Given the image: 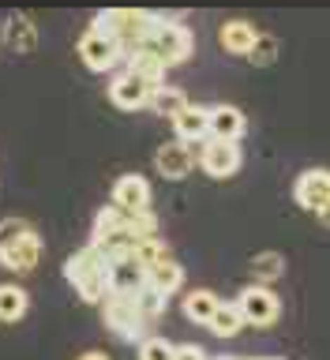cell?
Instances as JSON below:
<instances>
[{"mask_svg": "<svg viewBox=\"0 0 330 360\" xmlns=\"http://www.w3.org/2000/svg\"><path fill=\"white\" fill-rule=\"evenodd\" d=\"M210 330L218 338H233V334L244 330V315H241V308H236V300L218 304V311H214V319H210Z\"/></svg>", "mask_w": 330, "mask_h": 360, "instance_id": "obj_23", "label": "cell"}, {"mask_svg": "<svg viewBox=\"0 0 330 360\" xmlns=\"http://www.w3.org/2000/svg\"><path fill=\"white\" fill-rule=\"evenodd\" d=\"M124 64H128V72H132V75H139L143 83H151L154 90H158V86H165V72H169V68L158 60V56H151L146 49L128 53V56H124Z\"/></svg>", "mask_w": 330, "mask_h": 360, "instance_id": "obj_19", "label": "cell"}, {"mask_svg": "<svg viewBox=\"0 0 330 360\" xmlns=\"http://www.w3.org/2000/svg\"><path fill=\"white\" fill-rule=\"evenodd\" d=\"M177 356V345L165 342V338H146L139 345V360H173Z\"/></svg>", "mask_w": 330, "mask_h": 360, "instance_id": "obj_28", "label": "cell"}, {"mask_svg": "<svg viewBox=\"0 0 330 360\" xmlns=\"http://www.w3.org/2000/svg\"><path fill=\"white\" fill-rule=\"evenodd\" d=\"M38 263H42V236L34 225L27 233H19L15 240L0 244V266L11 270V274H30Z\"/></svg>", "mask_w": 330, "mask_h": 360, "instance_id": "obj_6", "label": "cell"}, {"mask_svg": "<svg viewBox=\"0 0 330 360\" xmlns=\"http://www.w3.org/2000/svg\"><path fill=\"white\" fill-rule=\"evenodd\" d=\"M236 308H241L244 323L252 326H274L281 315V300L274 297V289L267 285H248L241 297H236Z\"/></svg>", "mask_w": 330, "mask_h": 360, "instance_id": "obj_8", "label": "cell"}, {"mask_svg": "<svg viewBox=\"0 0 330 360\" xmlns=\"http://www.w3.org/2000/svg\"><path fill=\"white\" fill-rule=\"evenodd\" d=\"M113 207L124 214H146L151 210V184L139 173H124L113 184Z\"/></svg>", "mask_w": 330, "mask_h": 360, "instance_id": "obj_11", "label": "cell"}, {"mask_svg": "<svg viewBox=\"0 0 330 360\" xmlns=\"http://www.w3.org/2000/svg\"><path fill=\"white\" fill-rule=\"evenodd\" d=\"M248 60H252L255 68H270V64H274L278 60V38H274V34L259 30V38L252 45V53H248Z\"/></svg>", "mask_w": 330, "mask_h": 360, "instance_id": "obj_25", "label": "cell"}, {"mask_svg": "<svg viewBox=\"0 0 330 360\" xmlns=\"http://www.w3.org/2000/svg\"><path fill=\"white\" fill-rule=\"evenodd\" d=\"M173 360H210L203 345H177V356Z\"/></svg>", "mask_w": 330, "mask_h": 360, "instance_id": "obj_29", "label": "cell"}, {"mask_svg": "<svg viewBox=\"0 0 330 360\" xmlns=\"http://www.w3.org/2000/svg\"><path fill=\"white\" fill-rule=\"evenodd\" d=\"M154 169L162 173L165 180H184L191 169H196V150L184 143H165V146H158V154H154Z\"/></svg>", "mask_w": 330, "mask_h": 360, "instance_id": "obj_13", "label": "cell"}, {"mask_svg": "<svg viewBox=\"0 0 330 360\" xmlns=\"http://www.w3.org/2000/svg\"><path fill=\"white\" fill-rule=\"evenodd\" d=\"M30 311V297L23 285H0V323H19Z\"/></svg>", "mask_w": 330, "mask_h": 360, "instance_id": "obj_22", "label": "cell"}, {"mask_svg": "<svg viewBox=\"0 0 330 360\" xmlns=\"http://www.w3.org/2000/svg\"><path fill=\"white\" fill-rule=\"evenodd\" d=\"M151 94H154V86L143 83L139 75H132L128 68H124V72L109 83V101H113L117 109H124V112L146 109V105H151Z\"/></svg>", "mask_w": 330, "mask_h": 360, "instance_id": "obj_9", "label": "cell"}, {"mask_svg": "<svg viewBox=\"0 0 330 360\" xmlns=\"http://www.w3.org/2000/svg\"><path fill=\"white\" fill-rule=\"evenodd\" d=\"M135 259L151 270L154 263H162V259H173L169 255V248H165V240L162 236H151V240H139V248H135Z\"/></svg>", "mask_w": 330, "mask_h": 360, "instance_id": "obj_26", "label": "cell"}, {"mask_svg": "<svg viewBox=\"0 0 330 360\" xmlns=\"http://www.w3.org/2000/svg\"><path fill=\"white\" fill-rule=\"evenodd\" d=\"M135 304H139V311H143V319H146V323L158 319V315L165 311V297H162V292H154L151 285H143L139 292H135Z\"/></svg>", "mask_w": 330, "mask_h": 360, "instance_id": "obj_27", "label": "cell"}, {"mask_svg": "<svg viewBox=\"0 0 330 360\" xmlns=\"http://www.w3.org/2000/svg\"><path fill=\"white\" fill-rule=\"evenodd\" d=\"M218 297H214L210 289H191L188 297H184V315L191 323H199V326H210L214 319V311H218Z\"/></svg>", "mask_w": 330, "mask_h": 360, "instance_id": "obj_21", "label": "cell"}, {"mask_svg": "<svg viewBox=\"0 0 330 360\" xmlns=\"http://www.w3.org/2000/svg\"><path fill=\"white\" fill-rule=\"evenodd\" d=\"M146 285V266L132 255H124V259H113L109 263V292H120V297H135Z\"/></svg>", "mask_w": 330, "mask_h": 360, "instance_id": "obj_12", "label": "cell"}, {"mask_svg": "<svg viewBox=\"0 0 330 360\" xmlns=\"http://www.w3.org/2000/svg\"><path fill=\"white\" fill-rule=\"evenodd\" d=\"M139 49H146L151 56H158V60H162L165 68H177V64L191 60V53H196V38H191V30H188L180 19L158 15L151 38H146Z\"/></svg>", "mask_w": 330, "mask_h": 360, "instance_id": "obj_3", "label": "cell"}, {"mask_svg": "<svg viewBox=\"0 0 330 360\" xmlns=\"http://www.w3.org/2000/svg\"><path fill=\"white\" fill-rule=\"evenodd\" d=\"M173 131H177V143H207L210 139V109L203 105H188L180 117L173 120Z\"/></svg>", "mask_w": 330, "mask_h": 360, "instance_id": "obj_14", "label": "cell"}, {"mask_svg": "<svg viewBox=\"0 0 330 360\" xmlns=\"http://www.w3.org/2000/svg\"><path fill=\"white\" fill-rule=\"evenodd\" d=\"M188 105H191V101H188L184 90H180V86H169V83L158 86L154 94H151V109L158 112V117H165V120H177Z\"/></svg>", "mask_w": 330, "mask_h": 360, "instance_id": "obj_20", "label": "cell"}, {"mask_svg": "<svg viewBox=\"0 0 330 360\" xmlns=\"http://www.w3.org/2000/svg\"><path fill=\"white\" fill-rule=\"evenodd\" d=\"M154 19H158L154 11H139V8H106V11L94 15L90 27L109 34V38H117L124 45V56H128V53H135L146 38H151Z\"/></svg>", "mask_w": 330, "mask_h": 360, "instance_id": "obj_2", "label": "cell"}, {"mask_svg": "<svg viewBox=\"0 0 330 360\" xmlns=\"http://www.w3.org/2000/svg\"><path fill=\"white\" fill-rule=\"evenodd\" d=\"M315 218H319V221L326 225V229H330V199L323 202V210H319V214H315Z\"/></svg>", "mask_w": 330, "mask_h": 360, "instance_id": "obj_31", "label": "cell"}, {"mask_svg": "<svg viewBox=\"0 0 330 360\" xmlns=\"http://www.w3.org/2000/svg\"><path fill=\"white\" fill-rule=\"evenodd\" d=\"M196 162L203 165V173L214 176V180H225L233 173H241V162H244V150L241 143H222V139H207Z\"/></svg>", "mask_w": 330, "mask_h": 360, "instance_id": "obj_7", "label": "cell"}, {"mask_svg": "<svg viewBox=\"0 0 330 360\" xmlns=\"http://www.w3.org/2000/svg\"><path fill=\"white\" fill-rule=\"evenodd\" d=\"M75 360H109V353H101V349H90V353H83V356H75Z\"/></svg>", "mask_w": 330, "mask_h": 360, "instance_id": "obj_30", "label": "cell"}, {"mask_svg": "<svg viewBox=\"0 0 330 360\" xmlns=\"http://www.w3.org/2000/svg\"><path fill=\"white\" fill-rule=\"evenodd\" d=\"M281 270H286V259L278 252H259L252 259V274H255V285H267V281H278Z\"/></svg>", "mask_w": 330, "mask_h": 360, "instance_id": "obj_24", "label": "cell"}, {"mask_svg": "<svg viewBox=\"0 0 330 360\" xmlns=\"http://www.w3.org/2000/svg\"><path fill=\"white\" fill-rule=\"evenodd\" d=\"M255 38H259V30L248 19H229V22H222V30H218V41L229 56H248Z\"/></svg>", "mask_w": 330, "mask_h": 360, "instance_id": "obj_16", "label": "cell"}, {"mask_svg": "<svg viewBox=\"0 0 330 360\" xmlns=\"http://www.w3.org/2000/svg\"><path fill=\"white\" fill-rule=\"evenodd\" d=\"M146 285L169 300L180 285H184V266H180L177 259H162V263H154L151 270H146Z\"/></svg>", "mask_w": 330, "mask_h": 360, "instance_id": "obj_17", "label": "cell"}, {"mask_svg": "<svg viewBox=\"0 0 330 360\" xmlns=\"http://www.w3.org/2000/svg\"><path fill=\"white\" fill-rule=\"evenodd\" d=\"M248 128L244 112L236 105H214L210 109V139H222V143H241V135Z\"/></svg>", "mask_w": 330, "mask_h": 360, "instance_id": "obj_15", "label": "cell"}, {"mask_svg": "<svg viewBox=\"0 0 330 360\" xmlns=\"http://www.w3.org/2000/svg\"><path fill=\"white\" fill-rule=\"evenodd\" d=\"M293 199H297V207L319 214L323 202L330 199V169H304L293 184Z\"/></svg>", "mask_w": 330, "mask_h": 360, "instance_id": "obj_10", "label": "cell"}, {"mask_svg": "<svg viewBox=\"0 0 330 360\" xmlns=\"http://www.w3.org/2000/svg\"><path fill=\"white\" fill-rule=\"evenodd\" d=\"M4 45L11 53H34V45H38V30H34V22L27 15H8L4 22Z\"/></svg>", "mask_w": 330, "mask_h": 360, "instance_id": "obj_18", "label": "cell"}, {"mask_svg": "<svg viewBox=\"0 0 330 360\" xmlns=\"http://www.w3.org/2000/svg\"><path fill=\"white\" fill-rule=\"evenodd\" d=\"M64 278L72 281V289L87 304H98V308H101V300L109 297V263L101 259V252L94 244H87V248H79V252L68 255Z\"/></svg>", "mask_w": 330, "mask_h": 360, "instance_id": "obj_1", "label": "cell"}, {"mask_svg": "<svg viewBox=\"0 0 330 360\" xmlns=\"http://www.w3.org/2000/svg\"><path fill=\"white\" fill-rule=\"evenodd\" d=\"M79 60H83L90 72H113L120 60H124V45L117 38H109V34L101 30H83V38H79Z\"/></svg>", "mask_w": 330, "mask_h": 360, "instance_id": "obj_5", "label": "cell"}, {"mask_svg": "<svg viewBox=\"0 0 330 360\" xmlns=\"http://www.w3.org/2000/svg\"><path fill=\"white\" fill-rule=\"evenodd\" d=\"M101 319H106V326L113 334L120 338V342H135L143 345L146 342V319L139 311V304H135V297H120V292H109L106 300H101Z\"/></svg>", "mask_w": 330, "mask_h": 360, "instance_id": "obj_4", "label": "cell"}]
</instances>
